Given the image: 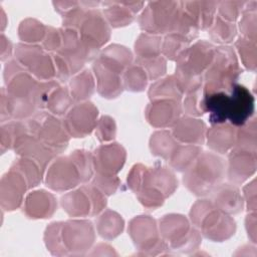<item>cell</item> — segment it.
I'll list each match as a JSON object with an SVG mask.
<instances>
[{"instance_id": "cell-1", "label": "cell", "mask_w": 257, "mask_h": 257, "mask_svg": "<svg viewBox=\"0 0 257 257\" xmlns=\"http://www.w3.org/2000/svg\"><path fill=\"white\" fill-rule=\"evenodd\" d=\"M180 9V2H151L141 17V26L150 32L171 31Z\"/></svg>"}, {"instance_id": "cell-2", "label": "cell", "mask_w": 257, "mask_h": 257, "mask_svg": "<svg viewBox=\"0 0 257 257\" xmlns=\"http://www.w3.org/2000/svg\"><path fill=\"white\" fill-rule=\"evenodd\" d=\"M255 99L243 85L234 83L227 101V119L236 126H243L254 113Z\"/></svg>"}, {"instance_id": "cell-3", "label": "cell", "mask_w": 257, "mask_h": 257, "mask_svg": "<svg viewBox=\"0 0 257 257\" xmlns=\"http://www.w3.org/2000/svg\"><path fill=\"white\" fill-rule=\"evenodd\" d=\"M182 7L193 17L198 25L206 28L212 24L218 2H181Z\"/></svg>"}, {"instance_id": "cell-4", "label": "cell", "mask_w": 257, "mask_h": 257, "mask_svg": "<svg viewBox=\"0 0 257 257\" xmlns=\"http://www.w3.org/2000/svg\"><path fill=\"white\" fill-rule=\"evenodd\" d=\"M236 34L235 25L232 23H228L221 19L220 16L216 18V23L214 28L211 31L212 37L217 39L219 42H230Z\"/></svg>"}, {"instance_id": "cell-5", "label": "cell", "mask_w": 257, "mask_h": 257, "mask_svg": "<svg viewBox=\"0 0 257 257\" xmlns=\"http://www.w3.org/2000/svg\"><path fill=\"white\" fill-rule=\"evenodd\" d=\"M246 2H240V1H227V2H221L219 4V10L220 14L225 18L226 20L234 21L238 18L240 14V10L244 8Z\"/></svg>"}]
</instances>
